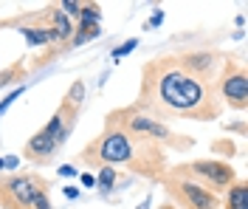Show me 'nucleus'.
Here are the masks:
<instances>
[{"mask_svg": "<svg viewBox=\"0 0 248 209\" xmlns=\"http://www.w3.org/2000/svg\"><path fill=\"white\" fill-rule=\"evenodd\" d=\"M141 111L150 116H181V119H217L220 102L212 82L198 80L175 57H161L144 68Z\"/></svg>", "mask_w": 248, "mask_h": 209, "instance_id": "1", "label": "nucleus"}, {"mask_svg": "<svg viewBox=\"0 0 248 209\" xmlns=\"http://www.w3.org/2000/svg\"><path fill=\"white\" fill-rule=\"evenodd\" d=\"M79 159L85 164H99V167H119L127 164L136 173L158 178L164 173V150L153 142H141L136 136H130L127 130L110 125L105 128L102 136H96L91 145L82 150Z\"/></svg>", "mask_w": 248, "mask_h": 209, "instance_id": "2", "label": "nucleus"}, {"mask_svg": "<svg viewBox=\"0 0 248 209\" xmlns=\"http://www.w3.org/2000/svg\"><path fill=\"white\" fill-rule=\"evenodd\" d=\"M110 125L127 130L130 136H136L141 142H153L158 147H175V150H189L192 139H184L178 133H172V128L167 122L155 119L150 113H144L141 108H127V111H119V113H110L108 116Z\"/></svg>", "mask_w": 248, "mask_h": 209, "instance_id": "3", "label": "nucleus"}, {"mask_svg": "<svg viewBox=\"0 0 248 209\" xmlns=\"http://www.w3.org/2000/svg\"><path fill=\"white\" fill-rule=\"evenodd\" d=\"M0 207L3 209H51L48 181L37 173L9 176L0 181Z\"/></svg>", "mask_w": 248, "mask_h": 209, "instance_id": "4", "label": "nucleus"}, {"mask_svg": "<svg viewBox=\"0 0 248 209\" xmlns=\"http://www.w3.org/2000/svg\"><path fill=\"white\" fill-rule=\"evenodd\" d=\"M164 184H167L172 198L181 204V209H220V198H217L215 190L181 176L178 170H172L170 176L164 178Z\"/></svg>", "mask_w": 248, "mask_h": 209, "instance_id": "5", "label": "nucleus"}, {"mask_svg": "<svg viewBox=\"0 0 248 209\" xmlns=\"http://www.w3.org/2000/svg\"><path fill=\"white\" fill-rule=\"evenodd\" d=\"M181 176L192 178V181H198L203 187H209V190H226V187H232L234 181H237V173L232 170V164H226V161H215V159H201V161H192V164H186V167H175Z\"/></svg>", "mask_w": 248, "mask_h": 209, "instance_id": "6", "label": "nucleus"}, {"mask_svg": "<svg viewBox=\"0 0 248 209\" xmlns=\"http://www.w3.org/2000/svg\"><path fill=\"white\" fill-rule=\"evenodd\" d=\"M220 96L229 102V108L243 111L248 102V77L246 68L234 60H226L223 74H220Z\"/></svg>", "mask_w": 248, "mask_h": 209, "instance_id": "7", "label": "nucleus"}, {"mask_svg": "<svg viewBox=\"0 0 248 209\" xmlns=\"http://www.w3.org/2000/svg\"><path fill=\"white\" fill-rule=\"evenodd\" d=\"M178 63L184 65L186 71H192L198 80H217L220 77V65H223V57L215 54V51H198V54H181L175 57Z\"/></svg>", "mask_w": 248, "mask_h": 209, "instance_id": "8", "label": "nucleus"}, {"mask_svg": "<svg viewBox=\"0 0 248 209\" xmlns=\"http://www.w3.org/2000/svg\"><path fill=\"white\" fill-rule=\"evenodd\" d=\"M57 150H60L57 142L48 136L46 130H40V133H34L29 142H26V147H23V159L31 161V164H46V161L54 159Z\"/></svg>", "mask_w": 248, "mask_h": 209, "instance_id": "9", "label": "nucleus"}, {"mask_svg": "<svg viewBox=\"0 0 248 209\" xmlns=\"http://www.w3.org/2000/svg\"><path fill=\"white\" fill-rule=\"evenodd\" d=\"M51 12V23H48V29L54 34V43H71V37H74V26H71V17L62 15V9H48Z\"/></svg>", "mask_w": 248, "mask_h": 209, "instance_id": "10", "label": "nucleus"}, {"mask_svg": "<svg viewBox=\"0 0 248 209\" xmlns=\"http://www.w3.org/2000/svg\"><path fill=\"white\" fill-rule=\"evenodd\" d=\"M226 209H248V187L246 181H234L229 187V201H226Z\"/></svg>", "mask_w": 248, "mask_h": 209, "instance_id": "11", "label": "nucleus"}, {"mask_svg": "<svg viewBox=\"0 0 248 209\" xmlns=\"http://www.w3.org/2000/svg\"><path fill=\"white\" fill-rule=\"evenodd\" d=\"M23 37H26L29 46H51L54 43V34H51L48 26H26Z\"/></svg>", "mask_w": 248, "mask_h": 209, "instance_id": "12", "label": "nucleus"}, {"mask_svg": "<svg viewBox=\"0 0 248 209\" xmlns=\"http://www.w3.org/2000/svg\"><path fill=\"white\" fill-rule=\"evenodd\" d=\"M113 184H116V167H99L96 187H99L102 193H113Z\"/></svg>", "mask_w": 248, "mask_h": 209, "instance_id": "13", "label": "nucleus"}, {"mask_svg": "<svg viewBox=\"0 0 248 209\" xmlns=\"http://www.w3.org/2000/svg\"><path fill=\"white\" fill-rule=\"evenodd\" d=\"M99 17H102V12H99V6L96 3H88V6H82L79 9V26H99Z\"/></svg>", "mask_w": 248, "mask_h": 209, "instance_id": "14", "label": "nucleus"}, {"mask_svg": "<svg viewBox=\"0 0 248 209\" xmlns=\"http://www.w3.org/2000/svg\"><path fill=\"white\" fill-rule=\"evenodd\" d=\"M93 37H99V26H79L74 37H71V46H82V43H88Z\"/></svg>", "mask_w": 248, "mask_h": 209, "instance_id": "15", "label": "nucleus"}, {"mask_svg": "<svg viewBox=\"0 0 248 209\" xmlns=\"http://www.w3.org/2000/svg\"><path fill=\"white\" fill-rule=\"evenodd\" d=\"M82 99H85V85L77 80V82H74V88L68 91L65 102H68V105H74V108H82Z\"/></svg>", "mask_w": 248, "mask_h": 209, "instance_id": "16", "label": "nucleus"}, {"mask_svg": "<svg viewBox=\"0 0 248 209\" xmlns=\"http://www.w3.org/2000/svg\"><path fill=\"white\" fill-rule=\"evenodd\" d=\"M133 48H139V37H133V40H127V43H122L119 48H113V60L119 63V60H122L124 54H130Z\"/></svg>", "mask_w": 248, "mask_h": 209, "instance_id": "17", "label": "nucleus"}, {"mask_svg": "<svg viewBox=\"0 0 248 209\" xmlns=\"http://www.w3.org/2000/svg\"><path fill=\"white\" fill-rule=\"evenodd\" d=\"M60 9H62V15H65V17H79V9H82V3H77V0H65Z\"/></svg>", "mask_w": 248, "mask_h": 209, "instance_id": "18", "label": "nucleus"}, {"mask_svg": "<svg viewBox=\"0 0 248 209\" xmlns=\"http://www.w3.org/2000/svg\"><path fill=\"white\" fill-rule=\"evenodd\" d=\"M20 94H23V88H17V91H12L9 96L3 99V102H0V113H6V111H9V105H12V102H15L17 96H20Z\"/></svg>", "mask_w": 248, "mask_h": 209, "instance_id": "19", "label": "nucleus"}, {"mask_svg": "<svg viewBox=\"0 0 248 209\" xmlns=\"http://www.w3.org/2000/svg\"><path fill=\"white\" fill-rule=\"evenodd\" d=\"M57 173H60L62 178H74V176H77V167H74V164H62Z\"/></svg>", "mask_w": 248, "mask_h": 209, "instance_id": "20", "label": "nucleus"}, {"mask_svg": "<svg viewBox=\"0 0 248 209\" xmlns=\"http://www.w3.org/2000/svg\"><path fill=\"white\" fill-rule=\"evenodd\" d=\"M161 23H164V12H155V15H153V20L147 23V29H153V26H161Z\"/></svg>", "mask_w": 248, "mask_h": 209, "instance_id": "21", "label": "nucleus"}, {"mask_svg": "<svg viewBox=\"0 0 248 209\" xmlns=\"http://www.w3.org/2000/svg\"><path fill=\"white\" fill-rule=\"evenodd\" d=\"M82 187H96V178H93L91 173H85V176H82Z\"/></svg>", "mask_w": 248, "mask_h": 209, "instance_id": "22", "label": "nucleus"}, {"mask_svg": "<svg viewBox=\"0 0 248 209\" xmlns=\"http://www.w3.org/2000/svg\"><path fill=\"white\" fill-rule=\"evenodd\" d=\"M62 193H65V198H79V187H65Z\"/></svg>", "mask_w": 248, "mask_h": 209, "instance_id": "23", "label": "nucleus"}, {"mask_svg": "<svg viewBox=\"0 0 248 209\" xmlns=\"http://www.w3.org/2000/svg\"><path fill=\"white\" fill-rule=\"evenodd\" d=\"M161 209H178V207H175V204H164Z\"/></svg>", "mask_w": 248, "mask_h": 209, "instance_id": "24", "label": "nucleus"}, {"mask_svg": "<svg viewBox=\"0 0 248 209\" xmlns=\"http://www.w3.org/2000/svg\"><path fill=\"white\" fill-rule=\"evenodd\" d=\"M0 170H3V159H0Z\"/></svg>", "mask_w": 248, "mask_h": 209, "instance_id": "25", "label": "nucleus"}]
</instances>
